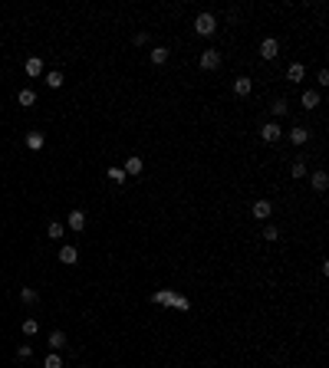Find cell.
Wrapping results in <instances>:
<instances>
[{
	"label": "cell",
	"instance_id": "6da1fadb",
	"mask_svg": "<svg viewBox=\"0 0 329 368\" xmlns=\"http://www.w3.org/2000/svg\"><path fill=\"white\" fill-rule=\"evenodd\" d=\"M152 303H158V306H172V309H178V313H188V309H191V299H188V296H181V293H172V290H158V293H152Z\"/></svg>",
	"mask_w": 329,
	"mask_h": 368
},
{
	"label": "cell",
	"instance_id": "7a4b0ae2",
	"mask_svg": "<svg viewBox=\"0 0 329 368\" xmlns=\"http://www.w3.org/2000/svg\"><path fill=\"white\" fill-rule=\"evenodd\" d=\"M214 30H218L214 13H198L194 16V33H198V36H214Z\"/></svg>",
	"mask_w": 329,
	"mask_h": 368
},
{
	"label": "cell",
	"instance_id": "3957f363",
	"mask_svg": "<svg viewBox=\"0 0 329 368\" xmlns=\"http://www.w3.org/2000/svg\"><path fill=\"white\" fill-rule=\"evenodd\" d=\"M218 66H220V53H218V49H204V53H201V69L214 72Z\"/></svg>",
	"mask_w": 329,
	"mask_h": 368
},
{
	"label": "cell",
	"instance_id": "277c9868",
	"mask_svg": "<svg viewBox=\"0 0 329 368\" xmlns=\"http://www.w3.org/2000/svg\"><path fill=\"white\" fill-rule=\"evenodd\" d=\"M260 56H264V59H276V56H280V39L266 36L264 43H260Z\"/></svg>",
	"mask_w": 329,
	"mask_h": 368
},
{
	"label": "cell",
	"instance_id": "5b68a950",
	"mask_svg": "<svg viewBox=\"0 0 329 368\" xmlns=\"http://www.w3.org/2000/svg\"><path fill=\"white\" fill-rule=\"evenodd\" d=\"M260 138H264V141H280V138H283L280 122H266V125L260 128Z\"/></svg>",
	"mask_w": 329,
	"mask_h": 368
},
{
	"label": "cell",
	"instance_id": "8992f818",
	"mask_svg": "<svg viewBox=\"0 0 329 368\" xmlns=\"http://www.w3.org/2000/svg\"><path fill=\"white\" fill-rule=\"evenodd\" d=\"M250 214H254V217H257V220H266V217H270V214H274V204H270V201H254Z\"/></svg>",
	"mask_w": 329,
	"mask_h": 368
},
{
	"label": "cell",
	"instance_id": "52a82bcc",
	"mask_svg": "<svg viewBox=\"0 0 329 368\" xmlns=\"http://www.w3.org/2000/svg\"><path fill=\"white\" fill-rule=\"evenodd\" d=\"M60 263L76 267V263H79V250H76V247H60Z\"/></svg>",
	"mask_w": 329,
	"mask_h": 368
},
{
	"label": "cell",
	"instance_id": "ba28073f",
	"mask_svg": "<svg viewBox=\"0 0 329 368\" xmlns=\"http://www.w3.org/2000/svg\"><path fill=\"white\" fill-rule=\"evenodd\" d=\"M310 184H313V191H316V194H322V191L329 188V174H326V171H313Z\"/></svg>",
	"mask_w": 329,
	"mask_h": 368
},
{
	"label": "cell",
	"instance_id": "9c48e42d",
	"mask_svg": "<svg viewBox=\"0 0 329 368\" xmlns=\"http://www.w3.org/2000/svg\"><path fill=\"white\" fill-rule=\"evenodd\" d=\"M66 227H70V230H82V227H86V214H82V211H70Z\"/></svg>",
	"mask_w": 329,
	"mask_h": 368
},
{
	"label": "cell",
	"instance_id": "30bf717a",
	"mask_svg": "<svg viewBox=\"0 0 329 368\" xmlns=\"http://www.w3.org/2000/svg\"><path fill=\"white\" fill-rule=\"evenodd\" d=\"M24 69H26V76H33V79H36V76H43V59H40V56H30Z\"/></svg>",
	"mask_w": 329,
	"mask_h": 368
},
{
	"label": "cell",
	"instance_id": "8fae6325",
	"mask_svg": "<svg viewBox=\"0 0 329 368\" xmlns=\"http://www.w3.org/2000/svg\"><path fill=\"white\" fill-rule=\"evenodd\" d=\"M250 89H254L250 76H237V79H234V92H237V95H250Z\"/></svg>",
	"mask_w": 329,
	"mask_h": 368
},
{
	"label": "cell",
	"instance_id": "7c38bea8",
	"mask_svg": "<svg viewBox=\"0 0 329 368\" xmlns=\"http://www.w3.org/2000/svg\"><path fill=\"white\" fill-rule=\"evenodd\" d=\"M300 102H303V109H316V105H320V92H316V89H306V92L300 95Z\"/></svg>",
	"mask_w": 329,
	"mask_h": 368
},
{
	"label": "cell",
	"instance_id": "4fadbf2b",
	"mask_svg": "<svg viewBox=\"0 0 329 368\" xmlns=\"http://www.w3.org/2000/svg\"><path fill=\"white\" fill-rule=\"evenodd\" d=\"M50 349H66V332L63 329H53V332H50Z\"/></svg>",
	"mask_w": 329,
	"mask_h": 368
},
{
	"label": "cell",
	"instance_id": "5bb4252c",
	"mask_svg": "<svg viewBox=\"0 0 329 368\" xmlns=\"http://www.w3.org/2000/svg\"><path fill=\"white\" fill-rule=\"evenodd\" d=\"M142 168H145V161H142V158H126V168H122V171L135 178V174H142Z\"/></svg>",
	"mask_w": 329,
	"mask_h": 368
},
{
	"label": "cell",
	"instance_id": "9a60e30c",
	"mask_svg": "<svg viewBox=\"0 0 329 368\" xmlns=\"http://www.w3.org/2000/svg\"><path fill=\"white\" fill-rule=\"evenodd\" d=\"M303 76H306V66L303 63H293L290 69H286V79H290V82H303Z\"/></svg>",
	"mask_w": 329,
	"mask_h": 368
},
{
	"label": "cell",
	"instance_id": "2e32d148",
	"mask_svg": "<svg viewBox=\"0 0 329 368\" xmlns=\"http://www.w3.org/2000/svg\"><path fill=\"white\" fill-rule=\"evenodd\" d=\"M16 102L30 109V105H36V92H33V89H20V92H16Z\"/></svg>",
	"mask_w": 329,
	"mask_h": 368
},
{
	"label": "cell",
	"instance_id": "e0dca14e",
	"mask_svg": "<svg viewBox=\"0 0 329 368\" xmlns=\"http://www.w3.org/2000/svg\"><path fill=\"white\" fill-rule=\"evenodd\" d=\"M290 141H293V145H306V141H310V132H306L303 125H296V128L290 132Z\"/></svg>",
	"mask_w": 329,
	"mask_h": 368
},
{
	"label": "cell",
	"instance_id": "ac0fdd59",
	"mask_svg": "<svg viewBox=\"0 0 329 368\" xmlns=\"http://www.w3.org/2000/svg\"><path fill=\"white\" fill-rule=\"evenodd\" d=\"M152 63L155 66L168 63V46H152Z\"/></svg>",
	"mask_w": 329,
	"mask_h": 368
},
{
	"label": "cell",
	"instance_id": "d6986e66",
	"mask_svg": "<svg viewBox=\"0 0 329 368\" xmlns=\"http://www.w3.org/2000/svg\"><path fill=\"white\" fill-rule=\"evenodd\" d=\"M26 148H30V151H40V148H43V135H40V132H30V135H26Z\"/></svg>",
	"mask_w": 329,
	"mask_h": 368
},
{
	"label": "cell",
	"instance_id": "ffe728a7",
	"mask_svg": "<svg viewBox=\"0 0 329 368\" xmlns=\"http://www.w3.org/2000/svg\"><path fill=\"white\" fill-rule=\"evenodd\" d=\"M46 86H50V89H60V86H63V72L50 69V72H46Z\"/></svg>",
	"mask_w": 329,
	"mask_h": 368
},
{
	"label": "cell",
	"instance_id": "44dd1931",
	"mask_svg": "<svg viewBox=\"0 0 329 368\" xmlns=\"http://www.w3.org/2000/svg\"><path fill=\"white\" fill-rule=\"evenodd\" d=\"M46 234H50V240H60V237L66 234V227H63V224H56V220H53V224H50V227H46Z\"/></svg>",
	"mask_w": 329,
	"mask_h": 368
},
{
	"label": "cell",
	"instance_id": "7402d4cb",
	"mask_svg": "<svg viewBox=\"0 0 329 368\" xmlns=\"http://www.w3.org/2000/svg\"><path fill=\"white\" fill-rule=\"evenodd\" d=\"M264 240L266 243H276V240H280V230H276L274 224H266V227H264Z\"/></svg>",
	"mask_w": 329,
	"mask_h": 368
},
{
	"label": "cell",
	"instance_id": "603a6c76",
	"mask_svg": "<svg viewBox=\"0 0 329 368\" xmlns=\"http://www.w3.org/2000/svg\"><path fill=\"white\" fill-rule=\"evenodd\" d=\"M270 112H274V118H283L286 115V99H276L274 105H270Z\"/></svg>",
	"mask_w": 329,
	"mask_h": 368
},
{
	"label": "cell",
	"instance_id": "cb8c5ba5",
	"mask_svg": "<svg viewBox=\"0 0 329 368\" xmlns=\"http://www.w3.org/2000/svg\"><path fill=\"white\" fill-rule=\"evenodd\" d=\"M20 329H24V336H36V332H40V322H36V319H24V326H20Z\"/></svg>",
	"mask_w": 329,
	"mask_h": 368
},
{
	"label": "cell",
	"instance_id": "d4e9b609",
	"mask_svg": "<svg viewBox=\"0 0 329 368\" xmlns=\"http://www.w3.org/2000/svg\"><path fill=\"white\" fill-rule=\"evenodd\" d=\"M20 299H24L26 306H33V303H36L40 296H36V290H30V286H24V290H20Z\"/></svg>",
	"mask_w": 329,
	"mask_h": 368
},
{
	"label": "cell",
	"instance_id": "484cf974",
	"mask_svg": "<svg viewBox=\"0 0 329 368\" xmlns=\"http://www.w3.org/2000/svg\"><path fill=\"white\" fill-rule=\"evenodd\" d=\"M290 174H293V178H306V165H303V161H293V165H290Z\"/></svg>",
	"mask_w": 329,
	"mask_h": 368
},
{
	"label": "cell",
	"instance_id": "4316f807",
	"mask_svg": "<svg viewBox=\"0 0 329 368\" xmlns=\"http://www.w3.org/2000/svg\"><path fill=\"white\" fill-rule=\"evenodd\" d=\"M109 181L122 184V181H126V171H122V168H109Z\"/></svg>",
	"mask_w": 329,
	"mask_h": 368
},
{
	"label": "cell",
	"instance_id": "83f0119b",
	"mask_svg": "<svg viewBox=\"0 0 329 368\" xmlns=\"http://www.w3.org/2000/svg\"><path fill=\"white\" fill-rule=\"evenodd\" d=\"M43 368H63V359H60V355H46Z\"/></svg>",
	"mask_w": 329,
	"mask_h": 368
},
{
	"label": "cell",
	"instance_id": "f1b7e54d",
	"mask_svg": "<svg viewBox=\"0 0 329 368\" xmlns=\"http://www.w3.org/2000/svg\"><path fill=\"white\" fill-rule=\"evenodd\" d=\"M30 355H33V349H30V345H20V349H16V359H20V362H26Z\"/></svg>",
	"mask_w": 329,
	"mask_h": 368
},
{
	"label": "cell",
	"instance_id": "f546056e",
	"mask_svg": "<svg viewBox=\"0 0 329 368\" xmlns=\"http://www.w3.org/2000/svg\"><path fill=\"white\" fill-rule=\"evenodd\" d=\"M316 82H320V86H329V72H326V69H320V76H316Z\"/></svg>",
	"mask_w": 329,
	"mask_h": 368
},
{
	"label": "cell",
	"instance_id": "4dcf8cb0",
	"mask_svg": "<svg viewBox=\"0 0 329 368\" xmlns=\"http://www.w3.org/2000/svg\"><path fill=\"white\" fill-rule=\"evenodd\" d=\"M148 43V33H135V46H145Z\"/></svg>",
	"mask_w": 329,
	"mask_h": 368
}]
</instances>
